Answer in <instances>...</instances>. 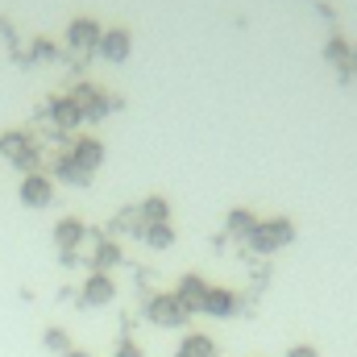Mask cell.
Instances as JSON below:
<instances>
[{
	"mask_svg": "<svg viewBox=\"0 0 357 357\" xmlns=\"http://www.w3.org/2000/svg\"><path fill=\"white\" fill-rule=\"evenodd\" d=\"M112 357H146V354H142V345H137V341H121Z\"/></svg>",
	"mask_w": 357,
	"mask_h": 357,
	"instance_id": "obj_22",
	"label": "cell"
},
{
	"mask_svg": "<svg viewBox=\"0 0 357 357\" xmlns=\"http://www.w3.org/2000/svg\"><path fill=\"white\" fill-rule=\"evenodd\" d=\"M287 357H320V354H316L312 345H291V349H287Z\"/></svg>",
	"mask_w": 357,
	"mask_h": 357,
	"instance_id": "obj_23",
	"label": "cell"
},
{
	"mask_svg": "<svg viewBox=\"0 0 357 357\" xmlns=\"http://www.w3.org/2000/svg\"><path fill=\"white\" fill-rule=\"evenodd\" d=\"M96 50H100L104 63H125L133 54V38H129V29H104Z\"/></svg>",
	"mask_w": 357,
	"mask_h": 357,
	"instance_id": "obj_8",
	"label": "cell"
},
{
	"mask_svg": "<svg viewBox=\"0 0 357 357\" xmlns=\"http://www.w3.org/2000/svg\"><path fill=\"white\" fill-rule=\"evenodd\" d=\"M175 357H216V341H212L208 333H187V337L178 341Z\"/></svg>",
	"mask_w": 357,
	"mask_h": 357,
	"instance_id": "obj_14",
	"label": "cell"
},
{
	"mask_svg": "<svg viewBox=\"0 0 357 357\" xmlns=\"http://www.w3.org/2000/svg\"><path fill=\"white\" fill-rule=\"evenodd\" d=\"M17 199L25 208H50L54 204V178L42 175V171H29L21 178V187H17Z\"/></svg>",
	"mask_w": 357,
	"mask_h": 357,
	"instance_id": "obj_3",
	"label": "cell"
},
{
	"mask_svg": "<svg viewBox=\"0 0 357 357\" xmlns=\"http://www.w3.org/2000/svg\"><path fill=\"white\" fill-rule=\"evenodd\" d=\"M88 241V229H84V220L79 216H63L59 225H54V245H59V254H63V262H71L75 258V250Z\"/></svg>",
	"mask_w": 357,
	"mask_h": 357,
	"instance_id": "obj_5",
	"label": "cell"
},
{
	"mask_svg": "<svg viewBox=\"0 0 357 357\" xmlns=\"http://www.w3.org/2000/svg\"><path fill=\"white\" fill-rule=\"evenodd\" d=\"M0 154H4L13 167H21L25 175H29L33 162H38V150H33V142H29L25 133H4V137H0Z\"/></svg>",
	"mask_w": 357,
	"mask_h": 357,
	"instance_id": "obj_6",
	"label": "cell"
},
{
	"mask_svg": "<svg viewBox=\"0 0 357 357\" xmlns=\"http://www.w3.org/2000/svg\"><path fill=\"white\" fill-rule=\"evenodd\" d=\"M63 357H91V354H84V349H71V354H63Z\"/></svg>",
	"mask_w": 357,
	"mask_h": 357,
	"instance_id": "obj_24",
	"label": "cell"
},
{
	"mask_svg": "<svg viewBox=\"0 0 357 357\" xmlns=\"http://www.w3.org/2000/svg\"><path fill=\"white\" fill-rule=\"evenodd\" d=\"M50 121L59 129H79L84 125V112H79V104L71 96H59V100H50Z\"/></svg>",
	"mask_w": 357,
	"mask_h": 357,
	"instance_id": "obj_13",
	"label": "cell"
},
{
	"mask_svg": "<svg viewBox=\"0 0 357 357\" xmlns=\"http://www.w3.org/2000/svg\"><path fill=\"white\" fill-rule=\"evenodd\" d=\"M142 237H146L150 250H171V245H175V229H171V225H146Z\"/></svg>",
	"mask_w": 357,
	"mask_h": 357,
	"instance_id": "obj_17",
	"label": "cell"
},
{
	"mask_svg": "<svg viewBox=\"0 0 357 357\" xmlns=\"http://www.w3.org/2000/svg\"><path fill=\"white\" fill-rule=\"evenodd\" d=\"M71 100L79 104V112H84V121H100L112 104H108V96L100 88H91V84H79V88L71 91Z\"/></svg>",
	"mask_w": 357,
	"mask_h": 357,
	"instance_id": "obj_10",
	"label": "cell"
},
{
	"mask_svg": "<svg viewBox=\"0 0 357 357\" xmlns=\"http://www.w3.org/2000/svg\"><path fill=\"white\" fill-rule=\"evenodd\" d=\"M42 345H46V349H50V354H71V337H67V333H63V328H46V337H42Z\"/></svg>",
	"mask_w": 357,
	"mask_h": 357,
	"instance_id": "obj_21",
	"label": "cell"
},
{
	"mask_svg": "<svg viewBox=\"0 0 357 357\" xmlns=\"http://www.w3.org/2000/svg\"><path fill=\"white\" fill-rule=\"evenodd\" d=\"M146 320H150L154 328H183V324L191 320V312L175 299V291H167V295H154V299L146 303Z\"/></svg>",
	"mask_w": 357,
	"mask_h": 357,
	"instance_id": "obj_2",
	"label": "cell"
},
{
	"mask_svg": "<svg viewBox=\"0 0 357 357\" xmlns=\"http://www.w3.org/2000/svg\"><path fill=\"white\" fill-rule=\"evenodd\" d=\"M100 21L96 17H75L71 25H67V46L71 50H96L100 46Z\"/></svg>",
	"mask_w": 357,
	"mask_h": 357,
	"instance_id": "obj_9",
	"label": "cell"
},
{
	"mask_svg": "<svg viewBox=\"0 0 357 357\" xmlns=\"http://www.w3.org/2000/svg\"><path fill=\"white\" fill-rule=\"evenodd\" d=\"M204 295H208V282L199 278V274H183L175 287V299L187 307V312H199V303H204Z\"/></svg>",
	"mask_w": 357,
	"mask_h": 357,
	"instance_id": "obj_12",
	"label": "cell"
},
{
	"mask_svg": "<svg viewBox=\"0 0 357 357\" xmlns=\"http://www.w3.org/2000/svg\"><path fill=\"white\" fill-rule=\"evenodd\" d=\"M250 250L254 254H278V250H287L291 241H295V225L287 220V216H270V220H258L254 229H250Z\"/></svg>",
	"mask_w": 357,
	"mask_h": 357,
	"instance_id": "obj_1",
	"label": "cell"
},
{
	"mask_svg": "<svg viewBox=\"0 0 357 357\" xmlns=\"http://www.w3.org/2000/svg\"><path fill=\"white\" fill-rule=\"evenodd\" d=\"M112 299H116V282H112V274L91 270L88 278H84V287H79V303H84V307H108Z\"/></svg>",
	"mask_w": 357,
	"mask_h": 357,
	"instance_id": "obj_4",
	"label": "cell"
},
{
	"mask_svg": "<svg viewBox=\"0 0 357 357\" xmlns=\"http://www.w3.org/2000/svg\"><path fill=\"white\" fill-rule=\"evenodd\" d=\"M324 59H328L333 67H341V71H354V50H349L341 38H333V42L324 46Z\"/></svg>",
	"mask_w": 357,
	"mask_h": 357,
	"instance_id": "obj_19",
	"label": "cell"
},
{
	"mask_svg": "<svg viewBox=\"0 0 357 357\" xmlns=\"http://www.w3.org/2000/svg\"><path fill=\"white\" fill-rule=\"evenodd\" d=\"M67 154L79 162V171H84V175H96V171H100V162H104V142H100V137H79Z\"/></svg>",
	"mask_w": 357,
	"mask_h": 357,
	"instance_id": "obj_11",
	"label": "cell"
},
{
	"mask_svg": "<svg viewBox=\"0 0 357 357\" xmlns=\"http://www.w3.org/2000/svg\"><path fill=\"white\" fill-rule=\"evenodd\" d=\"M258 225V216L254 212H245V208H233L229 216H225V229L229 233H237V237H250V229Z\"/></svg>",
	"mask_w": 357,
	"mask_h": 357,
	"instance_id": "obj_20",
	"label": "cell"
},
{
	"mask_svg": "<svg viewBox=\"0 0 357 357\" xmlns=\"http://www.w3.org/2000/svg\"><path fill=\"white\" fill-rule=\"evenodd\" d=\"M54 175L63 178V183H75V187H84V183L91 178V175H84V171H79V162H75L71 154H59V162H54Z\"/></svg>",
	"mask_w": 357,
	"mask_h": 357,
	"instance_id": "obj_18",
	"label": "cell"
},
{
	"mask_svg": "<svg viewBox=\"0 0 357 357\" xmlns=\"http://www.w3.org/2000/svg\"><path fill=\"white\" fill-rule=\"evenodd\" d=\"M237 307H241V299H237V291H229V287H208V295H204V303H199V312L212 316V320H233Z\"/></svg>",
	"mask_w": 357,
	"mask_h": 357,
	"instance_id": "obj_7",
	"label": "cell"
},
{
	"mask_svg": "<svg viewBox=\"0 0 357 357\" xmlns=\"http://www.w3.org/2000/svg\"><path fill=\"white\" fill-rule=\"evenodd\" d=\"M354 67H357V46H354Z\"/></svg>",
	"mask_w": 357,
	"mask_h": 357,
	"instance_id": "obj_25",
	"label": "cell"
},
{
	"mask_svg": "<svg viewBox=\"0 0 357 357\" xmlns=\"http://www.w3.org/2000/svg\"><path fill=\"white\" fill-rule=\"evenodd\" d=\"M137 216H142V229L146 225H171V204L162 195H150V199H142Z\"/></svg>",
	"mask_w": 357,
	"mask_h": 357,
	"instance_id": "obj_16",
	"label": "cell"
},
{
	"mask_svg": "<svg viewBox=\"0 0 357 357\" xmlns=\"http://www.w3.org/2000/svg\"><path fill=\"white\" fill-rule=\"evenodd\" d=\"M112 266H121V245L108 241V237H100V241H96V254H91V270L112 274Z\"/></svg>",
	"mask_w": 357,
	"mask_h": 357,
	"instance_id": "obj_15",
	"label": "cell"
}]
</instances>
